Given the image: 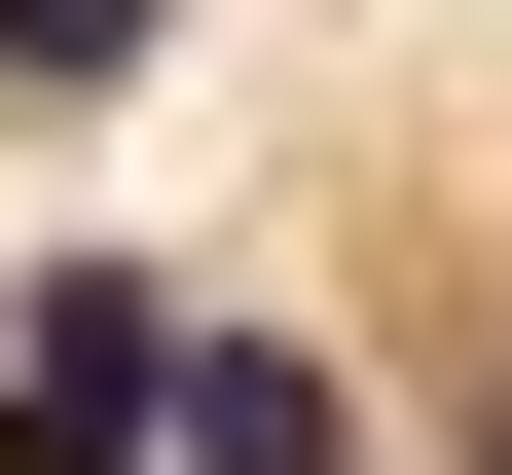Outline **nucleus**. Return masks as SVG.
Returning a JSON list of instances; mask_svg holds the SVG:
<instances>
[{
  "mask_svg": "<svg viewBox=\"0 0 512 475\" xmlns=\"http://www.w3.org/2000/svg\"><path fill=\"white\" fill-rule=\"evenodd\" d=\"M183 439V293L74 256V293H0V475H147Z\"/></svg>",
  "mask_w": 512,
  "mask_h": 475,
  "instance_id": "nucleus-1",
  "label": "nucleus"
},
{
  "mask_svg": "<svg viewBox=\"0 0 512 475\" xmlns=\"http://www.w3.org/2000/svg\"><path fill=\"white\" fill-rule=\"evenodd\" d=\"M183 475H366V402L293 366V329H220V293H183Z\"/></svg>",
  "mask_w": 512,
  "mask_h": 475,
  "instance_id": "nucleus-2",
  "label": "nucleus"
}]
</instances>
